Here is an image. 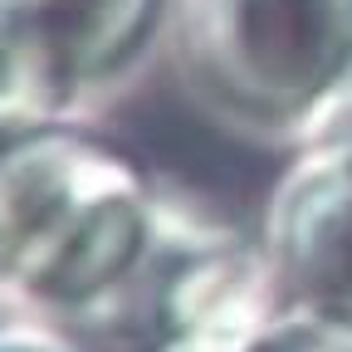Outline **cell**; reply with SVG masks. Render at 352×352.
<instances>
[{"label": "cell", "instance_id": "cell-2", "mask_svg": "<svg viewBox=\"0 0 352 352\" xmlns=\"http://www.w3.org/2000/svg\"><path fill=\"white\" fill-rule=\"evenodd\" d=\"M182 39L196 88L226 113L308 122L352 69V0H186Z\"/></svg>", "mask_w": 352, "mask_h": 352}, {"label": "cell", "instance_id": "cell-6", "mask_svg": "<svg viewBox=\"0 0 352 352\" xmlns=\"http://www.w3.org/2000/svg\"><path fill=\"white\" fill-rule=\"evenodd\" d=\"M308 147L352 162V69L333 83V94L308 118Z\"/></svg>", "mask_w": 352, "mask_h": 352}, {"label": "cell", "instance_id": "cell-5", "mask_svg": "<svg viewBox=\"0 0 352 352\" xmlns=\"http://www.w3.org/2000/svg\"><path fill=\"white\" fill-rule=\"evenodd\" d=\"M54 94H64L54 83V74L34 59V50L6 20H0V122L30 118V108L50 103Z\"/></svg>", "mask_w": 352, "mask_h": 352}, {"label": "cell", "instance_id": "cell-3", "mask_svg": "<svg viewBox=\"0 0 352 352\" xmlns=\"http://www.w3.org/2000/svg\"><path fill=\"white\" fill-rule=\"evenodd\" d=\"M264 254L289 308L352 328V162L308 147L270 201Z\"/></svg>", "mask_w": 352, "mask_h": 352}, {"label": "cell", "instance_id": "cell-4", "mask_svg": "<svg viewBox=\"0 0 352 352\" xmlns=\"http://www.w3.org/2000/svg\"><path fill=\"white\" fill-rule=\"evenodd\" d=\"M162 0H0L6 20L59 88L118 69L147 30Z\"/></svg>", "mask_w": 352, "mask_h": 352}, {"label": "cell", "instance_id": "cell-1", "mask_svg": "<svg viewBox=\"0 0 352 352\" xmlns=\"http://www.w3.org/2000/svg\"><path fill=\"white\" fill-rule=\"evenodd\" d=\"M152 226L127 157L34 118L0 122V279L54 308L83 303L138 264Z\"/></svg>", "mask_w": 352, "mask_h": 352}, {"label": "cell", "instance_id": "cell-7", "mask_svg": "<svg viewBox=\"0 0 352 352\" xmlns=\"http://www.w3.org/2000/svg\"><path fill=\"white\" fill-rule=\"evenodd\" d=\"M259 352H352V342L338 338V328H323V323H279L270 333Z\"/></svg>", "mask_w": 352, "mask_h": 352}]
</instances>
